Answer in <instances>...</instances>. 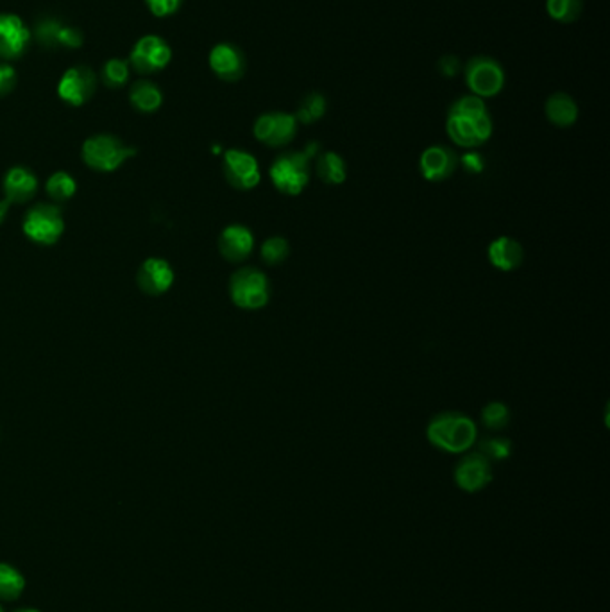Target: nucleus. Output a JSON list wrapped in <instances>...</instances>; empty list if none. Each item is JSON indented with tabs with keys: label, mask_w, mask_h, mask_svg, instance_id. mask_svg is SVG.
I'll return each mask as SVG.
<instances>
[{
	"label": "nucleus",
	"mask_w": 610,
	"mask_h": 612,
	"mask_svg": "<svg viewBox=\"0 0 610 612\" xmlns=\"http://www.w3.org/2000/svg\"><path fill=\"white\" fill-rule=\"evenodd\" d=\"M428 442L451 455L468 453L478 441L475 421L462 412H442L426 426Z\"/></svg>",
	"instance_id": "obj_1"
},
{
	"label": "nucleus",
	"mask_w": 610,
	"mask_h": 612,
	"mask_svg": "<svg viewBox=\"0 0 610 612\" xmlns=\"http://www.w3.org/2000/svg\"><path fill=\"white\" fill-rule=\"evenodd\" d=\"M310 163L312 158L305 151H288L277 156L269 170L274 189L285 196H299L310 183Z\"/></svg>",
	"instance_id": "obj_2"
},
{
	"label": "nucleus",
	"mask_w": 610,
	"mask_h": 612,
	"mask_svg": "<svg viewBox=\"0 0 610 612\" xmlns=\"http://www.w3.org/2000/svg\"><path fill=\"white\" fill-rule=\"evenodd\" d=\"M229 296L242 310H262L271 301V283L266 272L257 267H242L229 279Z\"/></svg>",
	"instance_id": "obj_3"
},
{
	"label": "nucleus",
	"mask_w": 610,
	"mask_h": 612,
	"mask_svg": "<svg viewBox=\"0 0 610 612\" xmlns=\"http://www.w3.org/2000/svg\"><path fill=\"white\" fill-rule=\"evenodd\" d=\"M136 154L135 147L126 145L113 135H95L82 143V161L97 172H113Z\"/></svg>",
	"instance_id": "obj_4"
},
{
	"label": "nucleus",
	"mask_w": 610,
	"mask_h": 612,
	"mask_svg": "<svg viewBox=\"0 0 610 612\" xmlns=\"http://www.w3.org/2000/svg\"><path fill=\"white\" fill-rule=\"evenodd\" d=\"M63 231V215L54 204H36L25 213L24 233L34 244L53 246L62 238Z\"/></svg>",
	"instance_id": "obj_5"
},
{
	"label": "nucleus",
	"mask_w": 610,
	"mask_h": 612,
	"mask_svg": "<svg viewBox=\"0 0 610 612\" xmlns=\"http://www.w3.org/2000/svg\"><path fill=\"white\" fill-rule=\"evenodd\" d=\"M466 84L479 99L496 97L505 86V72L489 56H475L464 70Z\"/></svg>",
	"instance_id": "obj_6"
},
{
	"label": "nucleus",
	"mask_w": 610,
	"mask_h": 612,
	"mask_svg": "<svg viewBox=\"0 0 610 612\" xmlns=\"http://www.w3.org/2000/svg\"><path fill=\"white\" fill-rule=\"evenodd\" d=\"M226 181L240 192H249L257 189L262 181V170L258 160L242 149H229L224 152L222 163Z\"/></svg>",
	"instance_id": "obj_7"
},
{
	"label": "nucleus",
	"mask_w": 610,
	"mask_h": 612,
	"mask_svg": "<svg viewBox=\"0 0 610 612\" xmlns=\"http://www.w3.org/2000/svg\"><path fill=\"white\" fill-rule=\"evenodd\" d=\"M297 121L292 113L271 112L257 119L253 135L267 147H285L297 135Z\"/></svg>",
	"instance_id": "obj_8"
},
{
	"label": "nucleus",
	"mask_w": 610,
	"mask_h": 612,
	"mask_svg": "<svg viewBox=\"0 0 610 612\" xmlns=\"http://www.w3.org/2000/svg\"><path fill=\"white\" fill-rule=\"evenodd\" d=\"M172 60L169 44L156 34L141 36L130 54V63L138 73H156L167 67Z\"/></svg>",
	"instance_id": "obj_9"
},
{
	"label": "nucleus",
	"mask_w": 610,
	"mask_h": 612,
	"mask_svg": "<svg viewBox=\"0 0 610 612\" xmlns=\"http://www.w3.org/2000/svg\"><path fill=\"white\" fill-rule=\"evenodd\" d=\"M446 131L455 145L464 149H476L492 136V121L490 115H481L476 119L448 115Z\"/></svg>",
	"instance_id": "obj_10"
},
{
	"label": "nucleus",
	"mask_w": 610,
	"mask_h": 612,
	"mask_svg": "<svg viewBox=\"0 0 610 612\" xmlns=\"http://www.w3.org/2000/svg\"><path fill=\"white\" fill-rule=\"evenodd\" d=\"M97 88V77L88 67H72L65 70L58 84V95L70 106L86 104Z\"/></svg>",
	"instance_id": "obj_11"
},
{
	"label": "nucleus",
	"mask_w": 610,
	"mask_h": 612,
	"mask_svg": "<svg viewBox=\"0 0 610 612\" xmlns=\"http://www.w3.org/2000/svg\"><path fill=\"white\" fill-rule=\"evenodd\" d=\"M459 169V154L446 145H431L419 158L421 176L430 183L450 180Z\"/></svg>",
	"instance_id": "obj_12"
},
{
	"label": "nucleus",
	"mask_w": 610,
	"mask_h": 612,
	"mask_svg": "<svg viewBox=\"0 0 610 612\" xmlns=\"http://www.w3.org/2000/svg\"><path fill=\"white\" fill-rule=\"evenodd\" d=\"M455 483L466 492H478L492 481V462L479 452L462 457L453 471Z\"/></svg>",
	"instance_id": "obj_13"
},
{
	"label": "nucleus",
	"mask_w": 610,
	"mask_h": 612,
	"mask_svg": "<svg viewBox=\"0 0 610 612\" xmlns=\"http://www.w3.org/2000/svg\"><path fill=\"white\" fill-rule=\"evenodd\" d=\"M31 44V31L24 20L11 13H0V58L16 60Z\"/></svg>",
	"instance_id": "obj_14"
},
{
	"label": "nucleus",
	"mask_w": 610,
	"mask_h": 612,
	"mask_svg": "<svg viewBox=\"0 0 610 612\" xmlns=\"http://www.w3.org/2000/svg\"><path fill=\"white\" fill-rule=\"evenodd\" d=\"M255 249V235L247 226L231 224L218 237V253L231 264L246 262Z\"/></svg>",
	"instance_id": "obj_15"
},
{
	"label": "nucleus",
	"mask_w": 610,
	"mask_h": 612,
	"mask_svg": "<svg viewBox=\"0 0 610 612\" xmlns=\"http://www.w3.org/2000/svg\"><path fill=\"white\" fill-rule=\"evenodd\" d=\"M208 63L213 73L226 83H235L246 73V58L242 51L231 44L215 45L209 51Z\"/></svg>",
	"instance_id": "obj_16"
},
{
	"label": "nucleus",
	"mask_w": 610,
	"mask_h": 612,
	"mask_svg": "<svg viewBox=\"0 0 610 612\" xmlns=\"http://www.w3.org/2000/svg\"><path fill=\"white\" fill-rule=\"evenodd\" d=\"M136 281L141 292L149 296H161L172 287L174 271L163 258H147L138 269Z\"/></svg>",
	"instance_id": "obj_17"
},
{
	"label": "nucleus",
	"mask_w": 610,
	"mask_h": 612,
	"mask_svg": "<svg viewBox=\"0 0 610 612\" xmlns=\"http://www.w3.org/2000/svg\"><path fill=\"white\" fill-rule=\"evenodd\" d=\"M489 264L501 272H512L519 269L525 262L523 246L510 237H498L487 248Z\"/></svg>",
	"instance_id": "obj_18"
},
{
	"label": "nucleus",
	"mask_w": 610,
	"mask_h": 612,
	"mask_svg": "<svg viewBox=\"0 0 610 612\" xmlns=\"http://www.w3.org/2000/svg\"><path fill=\"white\" fill-rule=\"evenodd\" d=\"M38 190L36 176L25 167H13L4 178V192L9 203H27Z\"/></svg>",
	"instance_id": "obj_19"
},
{
	"label": "nucleus",
	"mask_w": 610,
	"mask_h": 612,
	"mask_svg": "<svg viewBox=\"0 0 610 612\" xmlns=\"http://www.w3.org/2000/svg\"><path fill=\"white\" fill-rule=\"evenodd\" d=\"M546 119L557 128H571L578 121V104L567 93H553L547 97L544 106Z\"/></svg>",
	"instance_id": "obj_20"
},
{
	"label": "nucleus",
	"mask_w": 610,
	"mask_h": 612,
	"mask_svg": "<svg viewBox=\"0 0 610 612\" xmlns=\"http://www.w3.org/2000/svg\"><path fill=\"white\" fill-rule=\"evenodd\" d=\"M315 172H317V178L330 187L342 185L347 178L345 161L334 151L319 152V156L315 158Z\"/></svg>",
	"instance_id": "obj_21"
},
{
	"label": "nucleus",
	"mask_w": 610,
	"mask_h": 612,
	"mask_svg": "<svg viewBox=\"0 0 610 612\" xmlns=\"http://www.w3.org/2000/svg\"><path fill=\"white\" fill-rule=\"evenodd\" d=\"M130 101L138 112L154 113L163 102V93L154 83L138 81L130 90Z\"/></svg>",
	"instance_id": "obj_22"
},
{
	"label": "nucleus",
	"mask_w": 610,
	"mask_h": 612,
	"mask_svg": "<svg viewBox=\"0 0 610 612\" xmlns=\"http://www.w3.org/2000/svg\"><path fill=\"white\" fill-rule=\"evenodd\" d=\"M326 110H328L326 97L323 93L312 92V93L305 95V99L299 102L294 117H295L297 124H315L317 121H321L326 115Z\"/></svg>",
	"instance_id": "obj_23"
},
{
	"label": "nucleus",
	"mask_w": 610,
	"mask_h": 612,
	"mask_svg": "<svg viewBox=\"0 0 610 612\" xmlns=\"http://www.w3.org/2000/svg\"><path fill=\"white\" fill-rule=\"evenodd\" d=\"M25 589L24 575L11 564L0 562V600L13 602L22 597Z\"/></svg>",
	"instance_id": "obj_24"
},
{
	"label": "nucleus",
	"mask_w": 610,
	"mask_h": 612,
	"mask_svg": "<svg viewBox=\"0 0 610 612\" xmlns=\"http://www.w3.org/2000/svg\"><path fill=\"white\" fill-rule=\"evenodd\" d=\"M584 11V0H546V13L560 24H575Z\"/></svg>",
	"instance_id": "obj_25"
},
{
	"label": "nucleus",
	"mask_w": 610,
	"mask_h": 612,
	"mask_svg": "<svg viewBox=\"0 0 610 612\" xmlns=\"http://www.w3.org/2000/svg\"><path fill=\"white\" fill-rule=\"evenodd\" d=\"M479 421L490 432L505 430L510 424V408L503 402H490L481 408Z\"/></svg>",
	"instance_id": "obj_26"
},
{
	"label": "nucleus",
	"mask_w": 610,
	"mask_h": 612,
	"mask_svg": "<svg viewBox=\"0 0 610 612\" xmlns=\"http://www.w3.org/2000/svg\"><path fill=\"white\" fill-rule=\"evenodd\" d=\"M75 190H77L75 180L63 170L54 172L47 181V194L56 203H67L68 199L73 198Z\"/></svg>",
	"instance_id": "obj_27"
},
{
	"label": "nucleus",
	"mask_w": 610,
	"mask_h": 612,
	"mask_svg": "<svg viewBox=\"0 0 610 612\" xmlns=\"http://www.w3.org/2000/svg\"><path fill=\"white\" fill-rule=\"evenodd\" d=\"M260 257L264 260V264L267 266H281L286 262V258L290 257V244L285 237H271L262 244L260 249Z\"/></svg>",
	"instance_id": "obj_28"
},
{
	"label": "nucleus",
	"mask_w": 610,
	"mask_h": 612,
	"mask_svg": "<svg viewBox=\"0 0 610 612\" xmlns=\"http://www.w3.org/2000/svg\"><path fill=\"white\" fill-rule=\"evenodd\" d=\"M478 452L492 461H507L512 455V442L505 437H485L478 442Z\"/></svg>",
	"instance_id": "obj_29"
},
{
	"label": "nucleus",
	"mask_w": 610,
	"mask_h": 612,
	"mask_svg": "<svg viewBox=\"0 0 610 612\" xmlns=\"http://www.w3.org/2000/svg\"><path fill=\"white\" fill-rule=\"evenodd\" d=\"M101 75L108 88H122L130 81V63L119 58L108 60L102 67Z\"/></svg>",
	"instance_id": "obj_30"
},
{
	"label": "nucleus",
	"mask_w": 610,
	"mask_h": 612,
	"mask_svg": "<svg viewBox=\"0 0 610 612\" xmlns=\"http://www.w3.org/2000/svg\"><path fill=\"white\" fill-rule=\"evenodd\" d=\"M63 24L56 18H44L36 24V29H34V36H36V42L42 45V47H47V49H60L58 47V38H60V31H62Z\"/></svg>",
	"instance_id": "obj_31"
},
{
	"label": "nucleus",
	"mask_w": 610,
	"mask_h": 612,
	"mask_svg": "<svg viewBox=\"0 0 610 612\" xmlns=\"http://www.w3.org/2000/svg\"><path fill=\"white\" fill-rule=\"evenodd\" d=\"M450 115L476 119V117H481V115H489V110H487V104L483 102V99H479L476 95H464L450 108Z\"/></svg>",
	"instance_id": "obj_32"
},
{
	"label": "nucleus",
	"mask_w": 610,
	"mask_h": 612,
	"mask_svg": "<svg viewBox=\"0 0 610 612\" xmlns=\"http://www.w3.org/2000/svg\"><path fill=\"white\" fill-rule=\"evenodd\" d=\"M143 2L147 4L149 11L160 18L174 15L183 4V0H143Z\"/></svg>",
	"instance_id": "obj_33"
},
{
	"label": "nucleus",
	"mask_w": 610,
	"mask_h": 612,
	"mask_svg": "<svg viewBox=\"0 0 610 612\" xmlns=\"http://www.w3.org/2000/svg\"><path fill=\"white\" fill-rule=\"evenodd\" d=\"M82 45V33L77 27L72 25H65L60 31V38H58V47L62 49H79Z\"/></svg>",
	"instance_id": "obj_34"
},
{
	"label": "nucleus",
	"mask_w": 610,
	"mask_h": 612,
	"mask_svg": "<svg viewBox=\"0 0 610 612\" xmlns=\"http://www.w3.org/2000/svg\"><path fill=\"white\" fill-rule=\"evenodd\" d=\"M459 167H462L470 174H479L485 169V161L479 152L470 151L459 158Z\"/></svg>",
	"instance_id": "obj_35"
},
{
	"label": "nucleus",
	"mask_w": 610,
	"mask_h": 612,
	"mask_svg": "<svg viewBox=\"0 0 610 612\" xmlns=\"http://www.w3.org/2000/svg\"><path fill=\"white\" fill-rule=\"evenodd\" d=\"M16 86V72L11 65L0 63V97L11 93Z\"/></svg>",
	"instance_id": "obj_36"
},
{
	"label": "nucleus",
	"mask_w": 610,
	"mask_h": 612,
	"mask_svg": "<svg viewBox=\"0 0 610 612\" xmlns=\"http://www.w3.org/2000/svg\"><path fill=\"white\" fill-rule=\"evenodd\" d=\"M439 68H441V73L451 77V75H457V72L460 70V63L455 56H444L441 62H439Z\"/></svg>",
	"instance_id": "obj_37"
},
{
	"label": "nucleus",
	"mask_w": 610,
	"mask_h": 612,
	"mask_svg": "<svg viewBox=\"0 0 610 612\" xmlns=\"http://www.w3.org/2000/svg\"><path fill=\"white\" fill-rule=\"evenodd\" d=\"M9 206H11V203L7 201V199H4V201H0V224L5 220V217H7V211H9Z\"/></svg>",
	"instance_id": "obj_38"
},
{
	"label": "nucleus",
	"mask_w": 610,
	"mask_h": 612,
	"mask_svg": "<svg viewBox=\"0 0 610 612\" xmlns=\"http://www.w3.org/2000/svg\"><path fill=\"white\" fill-rule=\"evenodd\" d=\"M16 612H40V611H36V609H20V611Z\"/></svg>",
	"instance_id": "obj_39"
},
{
	"label": "nucleus",
	"mask_w": 610,
	"mask_h": 612,
	"mask_svg": "<svg viewBox=\"0 0 610 612\" xmlns=\"http://www.w3.org/2000/svg\"><path fill=\"white\" fill-rule=\"evenodd\" d=\"M0 612H5L4 611V606H2V602H0Z\"/></svg>",
	"instance_id": "obj_40"
}]
</instances>
